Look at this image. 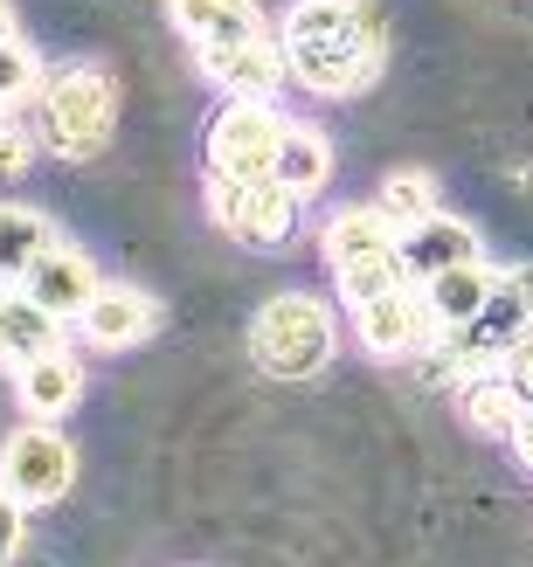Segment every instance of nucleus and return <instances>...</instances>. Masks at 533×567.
Returning a JSON list of instances; mask_svg holds the SVG:
<instances>
[{
  "label": "nucleus",
  "instance_id": "obj_1",
  "mask_svg": "<svg viewBox=\"0 0 533 567\" xmlns=\"http://www.w3.org/2000/svg\"><path fill=\"white\" fill-rule=\"evenodd\" d=\"M285 70L319 97H360L388 70V21L375 0H291L277 21Z\"/></svg>",
  "mask_w": 533,
  "mask_h": 567
},
{
  "label": "nucleus",
  "instance_id": "obj_2",
  "mask_svg": "<svg viewBox=\"0 0 533 567\" xmlns=\"http://www.w3.org/2000/svg\"><path fill=\"white\" fill-rule=\"evenodd\" d=\"M35 104H42V146L63 159H98L119 132V76L104 63H70L42 76Z\"/></svg>",
  "mask_w": 533,
  "mask_h": 567
},
{
  "label": "nucleus",
  "instance_id": "obj_3",
  "mask_svg": "<svg viewBox=\"0 0 533 567\" xmlns=\"http://www.w3.org/2000/svg\"><path fill=\"white\" fill-rule=\"evenodd\" d=\"M332 347H340V326L312 291H277L249 326V360L270 381H319L332 367Z\"/></svg>",
  "mask_w": 533,
  "mask_h": 567
},
{
  "label": "nucleus",
  "instance_id": "obj_4",
  "mask_svg": "<svg viewBox=\"0 0 533 567\" xmlns=\"http://www.w3.org/2000/svg\"><path fill=\"white\" fill-rule=\"evenodd\" d=\"M319 249H326V270H332V284H340L347 305H368L381 291H396V284H409V270H402V229L381 208L332 215Z\"/></svg>",
  "mask_w": 533,
  "mask_h": 567
},
{
  "label": "nucleus",
  "instance_id": "obj_5",
  "mask_svg": "<svg viewBox=\"0 0 533 567\" xmlns=\"http://www.w3.org/2000/svg\"><path fill=\"white\" fill-rule=\"evenodd\" d=\"M298 208H305V194H291L285 181H222L208 174V221L222 236H236L249 249H277V243H291L298 229Z\"/></svg>",
  "mask_w": 533,
  "mask_h": 567
},
{
  "label": "nucleus",
  "instance_id": "obj_6",
  "mask_svg": "<svg viewBox=\"0 0 533 567\" xmlns=\"http://www.w3.org/2000/svg\"><path fill=\"white\" fill-rule=\"evenodd\" d=\"M285 111L270 97H229L208 125V174L222 181H264L277 166V138H285Z\"/></svg>",
  "mask_w": 533,
  "mask_h": 567
},
{
  "label": "nucleus",
  "instance_id": "obj_7",
  "mask_svg": "<svg viewBox=\"0 0 533 567\" xmlns=\"http://www.w3.org/2000/svg\"><path fill=\"white\" fill-rule=\"evenodd\" d=\"M0 485H8L21 505H55L76 485V450L55 422H21V430L0 443Z\"/></svg>",
  "mask_w": 533,
  "mask_h": 567
},
{
  "label": "nucleus",
  "instance_id": "obj_8",
  "mask_svg": "<svg viewBox=\"0 0 533 567\" xmlns=\"http://www.w3.org/2000/svg\"><path fill=\"white\" fill-rule=\"evenodd\" d=\"M353 339L368 347L375 360H409L437 339V319H430V298L423 284H396L368 305H353Z\"/></svg>",
  "mask_w": 533,
  "mask_h": 567
},
{
  "label": "nucleus",
  "instance_id": "obj_9",
  "mask_svg": "<svg viewBox=\"0 0 533 567\" xmlns=\"http://www.w3.org/2000/svg\"><path fill=\"white\" fill-rule=\"evenodd\" d=\"M76 326H83V339H91V347L125 353V347H139V339H153L160 305L139 291V284H98V298L76 311Z\"/></svg>",
  "mask_w": 533,
  "mask_h": 567
},
{
  "label": "nucleus",
  "instance_id": "obj_10",
  "mask_svg": "<svg viewBox=\"0 0 533 567\" xmlns=\"http://www.w3.org/2000/svg\"><path fill=\"white\" fill-rule=\"evenodd\" d=\"M181 42L187 49H236V42H264L270 21L257 0H166Z\"/></svg>",
  "mask_w": 533,
  "mask_h": 567
},
{
  "label": "nucleus",
  "instance_id": "obj_11",
  "mask_svg": "<svg viewBox=\"0 0 533 567\" xmlns=\"http://www.w3.org/2000/svg\"><path fill=\"white\" fill-rule=\"evenodd\" d=\"M21 284H28V298H35V305H49V311H55V319H76V311L98 298V284H104V277H98V264L83 257L76 243H63V236H55V243L42 249V257H35V270H28Z\"/></svg>",
  "mask_w": 533,
  "mask_h": 567
},
{
  "label": "nucleus",
  "instance_id": "obj_12",
  "mask_svg": "<svg viewBox=\"0 0 533 567\" xmlns=\"http://www.w3.org/2000/svg\"><path fill=\"white\" fill-rule=\"evenodd\" d=\"M194 63H202V76L215 83V91H229V97H270L277 83L291 76L277 35H264V42H236V49H194Z\"/></svg>",
  "mask_w": 533,
  "mask_h": 567
},
{
  "label": "nucleus",
  "instance_id": "obj_13",
  "mask_svg": "<svg viewBox=\"0 0 533 567\" xmlns=\"http://www.w3.org/2000/svg\"><path fill=\"white\" fill-rule=\"evenodd\" d=\"M14 394H21V409L42 415V422L70 415L83 402V360L63 353V347H49V353H35L28 367H14Z\"/></svg>",
  "mask_w": 533,
  "mask_h": 567
},
{
  "label": "nucleus",
  "instance_id": "obj_14",
  "mask_svg": "<svg viewBox=\"0 0 533 567\" xmlns=\"http://www.w3.org/2000/svg\"><path fill=\"white\" fill-rule=\"evenodd\" d=\"M479 257V229L471 221H458V215H430V221H416V229H402V270H409V284H423V277H437V270H451V264H471Z\"/></svg>",
  "mask_w": 533,
  "mask_h": 567
},
{
  "label": "nucleus",
  "instance_id": "obj_15",
  "mask_svg": "<svg viewBox=\"0 0 533 567\" xmlns=\"http://www.w3.org/2000/svg\"><path fill=\"white\" fill-rule=\"evenodd\" d=\"M49 347H63V319L28 298V284H8L0 291V367H28Z\"/></svg>",
  "mask_w": 533,
  "mask_h": 567
},
{
  "label": "nucleus",
  "instance_id": "obj_16",
  "mask_svg": "<svg viewBox=\"0 0 533 567\" xmlns=\"http://www.w3.org/2000/svg\"><path fill=\"white\" fill-rule=\"evenodd\" d=\"M458 409H464V422H471L479 436H513L520 415H526L533 402L520 394V381L506 374V367H479V374L458 388Z\"/></svg>",
  "mask_w": 533,
  "mask_h": 567
},
{
  "label": "nucleus",
  "instance_id": "obj_17",
  "mask_svg": "<svg viewBox=\"0 0 533 567\" xmlns=\"http://www.w3.org/2000/svg\"><path fill=\"white\" fill-rule=\"evenodd\" d=\"M423 298H430V319L437 332H464V326H479V311L492 298V270L471 257V264H451V270H437L423 277Z\"/></svg>",
  "mask_w": 533,
  "mask_h": 567
},
{
  "label": "nucleus",
  "instance_id": "obj_18",
  "mask_svg": "<svg viewBox=\"0 0 533 567\" xmlns=\"http://www.w3.org/2000/svg\"><path fill=\"white\" fill-rule=\"evenodd\" d=\"M270 181H285L291 194H319L332 181V138L319 125H285V138H277V166H270Z\"/></svg>",
  "mask_w": 533,
  "mask_h": 567
},
{
  "label": "nucleus",
  "instance_id": "obj_19",
  "mask_svg": "<svg viewBox=\"0 0 533 567\" xmlns=\"http://www.w3.org/2000/svg\"><path fill=\"white\" fill-rule=\"evenodd\" d=\"M49 243H55V229H49V215H42V208H14V202H0V291L35 270V257H42Z\"/></svg>",
  "mask_w": 533,
  "mask_h": 567
},
{
  "label": "nucleus",
  "instance_id": "obj_20",
  "mask_svg": "<svg viewBox=\"0 0 533 567\" xmlns=\"http://www.w3.org/2000/svg\"><path fill=\"white\" fill-rule=\"evenodd\" d=\"M396 229H416V221L437 215V174H423V166H402V174L381 181V202H375Z\"/></svg>",
  "mask_w": 533,
  "mask_h": 567
},
{
  "label": "nucleus",
  "instance_id": "obj_21",
  "mask_svg": "<svg viewBox=\"0 0 533 567\" xmlns=\"http://www.w3.org/2000/svg\"><path fill=\"white\" fill-rule=\"evenodd\" d=\"M42 91V55L35 49H28L21 35H8V42H0V104H21V97H35Z\"/></svg>",
  "mask_w": 533,
  "mask_h": 567
},
{
  "label": "nucleus",
  "instance_id": "obj_22",
  "mask_svg": "<svg viewBox=\"0 0 533 567\" xmlns=\"http://www.w3.org/2000/svg\"><path fill=\"white\" fill-rule=\"evenodd\" d=\"M28 159H35V132H28L8 104H0V181L28 174Z\"/></svg>",
  "mask_w": 533,
  "mask_h": 567
},
{
  "label": "nucleus",
  "instance_id": "obj_23",
  "mask_svg": "<svg viewBox=\"0 0 533 567\" xmlns=\"http://www.w3.org/2000/svg\"><path fill=\"white\" fill-rule=\"evenodd\" d=\"M21 540H28V505H21L8 485H0V567L21 554Z\"/></svg>",
  "mask_w": 533,
  "mask_h": 567
},
{
  "label": "nucleus",
  "instance_id": "obj_24",
  "mask_svg": "<svg viewBox=\"0 0 533 567\" xmlns=\"http://www.w3.org/2000/svg\"><path fill=\"white\" fill-rule=\"evenodd\" d=\"M499 367H506V374L520 381V394H526V402H533V332H520L513 347H506V360H499Z\"/></svg>",
  "mask_w": 533,
  "mask_h": 567
},
{
  "label": "nucleus",
  "instance_id": "obj_25",
  "mask_svg": "<svg viewBox=\"0 0 533 567\" xmlns=\"http://www.w3.org/2000/svg\"><path fill=\"white\" fill-rule=\"evenodd\" d=\"M513 450H520V464L533 471V409L520 415V430H513Z\"/></svg>",
  "mask_w": 533,
  "mask_h": 567
},
{
  "label": "nucleus",
  "instance_id": "obj_26",
  "mask_svg": "<svg viewBox=\"0 0 533 567\" xmlns=\"http://www.w3.org/2000/svg\"><path fill=\"white\" fill-rule=\"evenodd\" d=\"M14 35V8H8V0H0V42H8Z\"/></svg>",
  "mask_w": 533,
  "mask_h": 567
}]
</instances>
